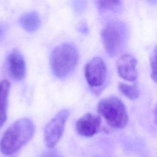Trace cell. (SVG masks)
I'll use <instances>...</instances> for the list:
<instances>
[{
    "label": "cell",
    "mask_w": 157,
    "mask_h": 157,
    "mask_svg": "<svg viewBox=\"0 0 157 157\" xmlns=\"http://www.w3.org/2000/svg\"><path fill=\"white\" fill-rule=\"evenodd\" d=\"M35 131L33 122L23 118L13 122L4 132L0 140V150L5 155H10L20 150L33 137Z\"/></svg>",
    "instance_id": "cell-1"
},
{
    "label": "cell",
    "mask_w": 157,
    "mask_h": 157,
    "mask_svg": "<svg viewBox=\"0 0 157 157\" xmlns=\"http://www.w3.org/2000/svg\"><path fill=\"white\" fill-rule=\"evenodd\" d=\"M78 60L76 48L70 44H63L56 47L50 55V66L54 74L63 78L75 67Z\"/></svg>",
    "instance_id": "cell-2"
},
{
    "label": "cell",
    "mask_w": 157,
    "mask_h": 157,
    "mask_svg": "<svg viewBox=\"0 0 157 157\" xmlns=\"http://www.w3.org/2000/svg\"><path fill=\"white\" fill-rule=\"evenodd\" d=\"M98 111L113 128L122 129L128 123L126 107L117 97L110 96L101 100L98 105Z\"/></svg>",
    "instance_id": "cell-3"
},
{
    "label": "cell",
    "mask_w": 157,
    "mask_h": 157,
    "mask_svg": "<svg viewBox=\"0 0 157 157\" xmlns=\"http://www.w3.org/2000/svg\"><path fill=\"white\" fill-rule=\"evenodd\" d=\"M126 26L120 21L107 24L102 29L101 37L104 48L110 56H115L121 52L128 38Z\"/></svg>",
    "instance_id": "cell-4"
},
{
    "label": "cell",
    "mask_w": 157,
    "mask_h": 157,
    "mask_svg": "<svg viewBox=\"0 0 157 157\" xmlns=\"http://www.w3.org/2000/svg\"><path fill=\"white\" fill-rule=\"evenodd\" d=\"M69 114V110L62 109L46 124L44 131V137L47 147L53 148L59 142L63 134L65 124Z\"/></svg>",
    "instance_id": "cell-5"
},
{
    "label": "cell",
    "mask_w": 157,
    "mask_h": 157,
    "mask_svg": "<svg viewBox=\"0 0 157 157\" xmlns=\"http://www.w3.org/2000/svg\"><path fill=\"white\" fill-rule=\"evenodd\" d=\"M85 77L91 87L102 86L107 77V67L104 60L100 57L90 59L85 67Z\"/></svg>",
    "instance_id": "cell-6"
},
{
    "label": "cell",
    "mask_w": 157,
    "mask_h": 157,
    "mask_svg": "<svg viewBox=\"0 0 157 157\" xmlns=\"http://www.w3.org/2000/svg\"><path fill=\"white\" fill-rule=\"evenodd\" d=\"M137 60L132 55L126 53L121 55L117 61L118 75L124 80L134 82L137 77Z\"/></svg>",
    "instance_id": "cell-7"
},
{
    "label": "cell",
    "mask_w": 157,
    "mask_h": 157,
    "mask_svg": "<svg viewBox=\"0 0 157 157\" xmlns=\"http://www.w3.org/2000/svg\"><path fill=\"white\" fill-rule=\"evenodd\" d=\"M100 117L88 113L80 117L76 122L75 128L78 134L84 137H91L96 134L100 128Z\"/></svg>",
    "instance_id": "cell-8"
},
{
    "label": "cell",
    "mask_w": 157,
    "mask_h": 157,
    "mask_svg": "<svg viewBox=\"0 0 157 157\" xmlns=\"http://www.w3.org/2000/svg\"><path fill=\"white\" fill-rule=\"evenodd\" d=\"M7 67L11 76L16 80H23L26 75L25 59L18 50H13L7 58Z\"/></svg>",
    "instance_id": "cell-9"
},
{
    "label": "cell",
    "mask_w": 157,
    "mask_h": 157,
    "mask_svg": "<svg viewBox=\"0 0 157 157\" xmlns=\"http://www.w3.org/2000/svg\"><path fill=\"white\" fill-rule=\"evenodd\" d=\"M10 90V84L4 80L0 82V128L4 124L7 120V110L8 99Z\"/></svg>",
    "instance_id": "cell-10"
},
{
    "label": "cell",
    "mask_w": 157,
    "mask_h": 157,
    "mask_svg": "<svg viewBox=\"0 0 157 157\" xmlns=\"http://www.w3.org/2000/svg\"><path fill=\"white\" fill-rule=\"evenodd\" d=\"M21 26L28 32L36 31L40 24L39 14L35 11H31L24 14L19 20Z\"/></svg>",
    "instance_id": "cell-11"
},
{
    "label": "cell",
    "mask_w": 157,
    "mask_h": 157,
    "mask_svg": "<svg viewBox=\"0 0 157 157\" xmlns=\"http://www.w3.org/2000/svg\"><path fill=\"white\" fill-rule=\"evenodd\" d=\"M118 88L120 92L128 98L134 100L136 99L139 95V91L136 85H130L124 83H120Z\"/></svg>",
    "instance_id": "cell-12"
},
{
    "label": "cell",
    "mask_w": 157,
    "mask_h": 157,
    "mask_svg": "<svg viewBox=\"0 0 157 157\" xmlns=\"http://www.w3.org/2000/svg\"><path fill=\"white\" fill-rule=\"evenodd\" d=\"M151 78L157 82V46L153 49L150 57Z\"/></svg>",
    "instance_id": "cell-13"
},
{
    "label": "cell",
    "mask_w": 157,
    "mask_h": 157,
    "mask_svg": "<svg viewBox=\"0 0 157 157\" xmlns=\"http://www.w3.org/2000/svg\"><path fill=\"white\" fill-rule=\"evenodd\" d=\"M120 1H99L98 7L100 9H114L120 4Z\"/></svg>",
    "instance_id": "cell-14"
},
{
    "label": "cell",
    "mask_w": 157,
    "mask_h": 157,
    "mask_svg": "<svg viewBox=\"0 0 157 157\" xmlns=\"http://www.w3.org/2000/svg\"><path fill=\"white\" fill-rule=\"evenodd\" d=\"M5 25L2 23H1L0 24V39L1 38V37L2 36L4 33V31H5Z\"/></svg>",
    "instance_id": "cell-15"
},
{
    "label": "cell",
    "mask_w": 157,
    "mask_h": 157,
    "mask_svg": "<svg viewBox=\"0 0 157 157\" xmlns=\"http://www.w3.org/2000/svg\"><path fill=\"white\" fill-rule=\"evenodd\" d=\"M154 116H155V123L157 125V103L155 105V109H154Z\"/></svg>",
    "instance_id": "cell-16"
},
{
    "label": "cell",
    "mask_w": 157,
    "mask_h": 157,
    "mask_svg": "<svg viewBox=\"0 0 157 157\" xmlns=\"http://www.w3.org/2000/svg\"><path fill=\"white\" fill-rule=\"evenodd\" d=\"M48 157H49V156H48Z\"/></svg>",
    "instance_id": "cell-17"
}]
</instances>
